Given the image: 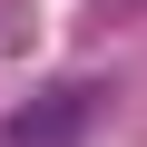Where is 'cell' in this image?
I'll use <instances>...</instances> for the list:
<instances>
[{"mask_svg": "<svg viewBox=\"0 0 147 147\" xmlns=\"http://www.w3.org/2000/svg\"><path fill=\"white\" fill-rule=\"evenodd\" d=\"M88 118H98V88H59V98H39V108L10 118V147H79Z\"/></svg>", "mask_w": 147, "mask_h": 147, "instance_id": "obj_1", "label": "cell"}]
</instances>
